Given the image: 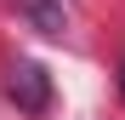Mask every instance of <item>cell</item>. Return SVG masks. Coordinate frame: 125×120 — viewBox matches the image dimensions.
I'll return each mask as SVG.
<instances>
[{"label": "cell", "instance_id": "cell-1", "mask_svg": "<svg viewBox=\"0 0 125 120\" xmlns=\"http://www.w3.org/2000/svg\"><path fill=\"white\" fill-rule=\"evenodd\" d=\"M6 92H11V103L23 109V114H46V103H51V74L40 69V63H11V74H6Z\"/></svg>", "mask_w": 125, "mask_h": 120}, {"label": "cell", "instance_id": "cell-2", "mask_svg": "<svg viewBox=\"0 0 125 120\" xmlns=\"http://www.w3.org/2000/svg\"><path fill=\"white\" fill-rule=\"evenodd\" d=\"M17 6H23V17H29L40 34H62V23H68L62 0H17Z\"/></svg>", "mask_w": 125, "mask_h": 120}, {"label": "cell", "instance_id": "cell-3", "mask_svg": "<svg viewBox=\"0 0 125 120\" xmlns=\"http://www.w3.org/2000/svg\"><path fill=\"white\" fill-rule=\"evenodd\" d=\"M119 92H125V57H119Z\"/></svg>", "mask_w": 125, "mask_h": 120}]
</instances>
